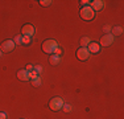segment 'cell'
Returning <instances> with one entry per match:
<instances>
[{"label": "cell", "mask_w": 124, "mask_h": 119, "mask_svg": "<svg viewBox=\"0 0 124 119\" xmlns=\"http://www.w3.org/2000/svg\"><path fill=\"white\" fill-rule=\"evenodd\" d=\"M42 50L45 53H48V54H53L54 53V50L58 48V44H57V41L55 40H46V41H44L42 42Z\"/></svg>", "instance_id": "6da1fadb"}, {"label": "cell", "mask_w": 124, "mask_h": 119, "mask_svg": "<svg viewBox=\"0 0 124 119\" xmlns=\"http://www.w3.org/2000/svg\"><path fill=\"white\" fill-rule=\"evenodd\" d=\"M63 105H65L63 99H62L61 97H54V98H52L50 102H49V107L53 111H60L62 107H63Z\"/></svg>", "instance_id": "7a4b0ae2"}, {"label": "cell", "mask_w": 124, "mask_h": 119, "mask_svg": "<svg viewBox=\"0 0 124 119\" xmlns=\"http://www.w3.org/2000/svg\"><path fill=\"white\" fill-rule=\"evenodd\" d=\"M79 15H81V17L83 20H86V21H90V20H93L94 17H95V12H94L93 9H91L90 7H83L81 9V12H79Z\"/></svg>", "instance_id": "3957f363"}, {"label": "cell", "mask_w": 124, "mask_h": 119, "mask_svg": "<svg viewBox=\"0 0 124 119\" xmlns=\"http://www.w3.org/2000/svg\"><path fill=\"white\" fill-rule=\"evenodd\" d=\"M77 58L81 60V61H87L90 58V52H88L87 48L81 46L78 50H77Z\"/></svg>", "instance_id": "277c9868"}, {"label": "cell", "mask_w": 124, "mask_h": 119, "mask_svg": "<svg viewBox=\"0 0 124 119\" xmlns=\"http://www.w3.org/2000/svg\"><path fill=\"white\" fill-rule=\"evenodd\" d=\"M36 33V29L32 24H25L24 26L21 28V34L26 36V37H33V34Z\"/></svg>", "instance_id": "5b68a950"}, {"label": "cell", "mask_w": 124, "mask_h": 119, "mask_svg": "<svg viewBox=\"0 0 124 119\" xmlns=\"http://www.w3.org/2000/svg\"><path fill=\"white\" fill-rule=\"evenodd\" d=\"M15 46H16V44H15L13 40H5L4 42L0 45V49H1L3 52H12L15 49Z\"/></svg>", "instance_id": "8992f818"}, {"label": "cell", "mask_w": 124, "mask_h": 119, "mask_svg": "<svg viewBox=\"0 0 124 119\" xmlns=\"http://www.w3.org/2000/svg\"><path fill=\"white\" fill-rule=\"evenodd\" d=\"M114 40H115V37H114V36H112L111 33H107V34H104L102 38H100L99 45H103V46H110V45H112Z\"/></svg>", "instance_id": "52a82bcc"}, {"label": "cell", "mask_w": 124, "mask_h": 119, "mask_svg": "<svg viewBox=\"0 0 124 119\" xmlns=\"http://www.w3.org/2000/svg\"><path fill=\"white\" fill-rule=\"evenodd\" d=\"M90 4H91L90 8L94 12L103 9V7H104V1H103V0H94V1H90Z\"/></svg>", "instance_id": "ba28073f"}, {"label": "cell", "mask_w": 124, "mask_h": 119, "mask_svg": "<svg viewBox=\"0 0 124 119\" xmlns=\"http://www.w3.org/2000/svg\"><path fill=\"white\" fill-rule=\"evenodd\" d=\"M17 78L21 79V81H29V79H31V73L26 71L25 69L19 70V71H17Z\"/></svg>", "instance_id": "9c48e42d"}, {"label": "cell", "mask_w": 124, "mask_h": 119, "mask_svg": "<svg viewBox=\"0 0 124 119\" xmlns=\"http://www.w3.org/2000/svg\"><path fill=\"white\" fill-rule=\"evenodd\" d=\"M87 49H88V52H90V54L91 53H98L100 50V45L98 42H90L87 45Z\"/></svg>", "instance_id": "30bf717a"}, {"label": "cell", "mask_w": 124, "mask_h": 119, "mask_svg": "<svg viewBox=\"0 0 124 119\" xmlns=\"http://www.w3.org/2000/svg\"><path fill=\"white\" fill-rule=\"evenodd\" d=\"M49 62L54 66V65H58L61 62V57L60 56H55V54H53V56H50V58H49Z\"/></svg>", "instance_id": "8fae6325"}, {"label": "cell", "mask_w": 124, "mask_h": 119, "mask_svg": "<svg viewBox=\"0 0 124 119\" xmlns=\"http://www.w3.org/2000/svg\"><path fill=\"white\" fill-rule=\"evenodd\" d=\"M112 36H122L123 34V26H120V25H117V26H115L114 29H112Z\"/></svg>", "instance_id": "7c38bea8"}, {"label": "cell", "mask_w": 124, "mask_h": 119, "mask_svg": "<svg viewBox=\"0 0 124 119\" xmlns=\"http://www.w3.org/2000/svg\"><path fill=\"white\" fill-rule=\"evenodd\" d=\"M90 42H91V40H90L88 37H83V38L81 40V45L83 46V48H87V45H88Z\"/></svg>", "instance_id": "4fadbf2b"}, {"label": "cell", "mask_w": 124, "mask_h": 119, "mask_svg": "<svg viewBox=\"0 0 124 119\" xmlns=\"http://www.w3.org/2000/svg\"><path fill=\"white\" fill-rule=\"evenodd\" d=\"M52 0H41V1H40V4L41 5H42V7H49V5L50 4H52Z\"/></svg>", "instance_id": "5bb4252c"}, {"label": "cell", "mask_w": 124, "mask_h": 119, "mask_svg": "<svg viewBox=\"0 0 124 119\" xmlns=\"http://www.w3.org/2000/svg\"><path fill=\"white\" fill-rule=\"evenodd\" d=\"M15 44H16V45H21L23 44V36H17V37H15Z\"/></svg>", "instance_id": "9a60e30c"}, {"label": "cell", "mask_w": 124, "mask_h": 119, "mask_svg": "<svg viewBox=\"0 0 124 119\" xmlns=\"http://www.w3.org/2000/svg\"><path fill=\"white\" fill-rule=\"evenodd\" d=\"M63 111L65 112H71L73 111V106L71 105H63Z\"/></svg>", "instance_id": "2e32d148"}, {"label": "cell", "mask_w": 124, "mask_h": 119, "mask_svg": "<svg viewBox=\"0 0 124 119\" xmlns=\"http://www.w3.org/2000/svg\"><path fill=\"white\" fill-rule=\"evenodd\" d=\"M29 73H31V79H32V81H33V79H36L37 77H40V74H38L37 71H34V70L29 71Z\"/></svg>", "instance_id": "e0dca14e"}, {"label": "cell", "mask_w": 124, "mask_h": 119, "mask_svg": "<svg viewBox=\"0 0 124 119\" xmlns=\"http://www.w3.org/2000/svg\"><path fill=\"white\" fill-rule=\"evenodd\" d=\"M31 41H32V37H26V36H23V44L28 45V44H31Z\"/></svg>", "instance_id": "ac0fdd59"}, {"label": "cell", "mask_w": 124, "mask_h": 119, "mask_svg": "<svg viewBox=\"0 0 124 119\" xmlns=\"http://www.w3.org/2000/svg\"><path fill=\"white\" fill-rule=\"evenodd\" d=\"M41 82H42V81H41V77H37L36 79H33V81H32V83H33L34 86H40Z\"/></svg>", "instance_id": "d6986e66"}, {"label": "cell", "mask_w": 124, "mask_h": 119, "mask_svg": "<svg viewBox=\"0 0 124 119\" xmlns=\"http://www.w3.org/2000/svg\"><path fill=\"white\" fill-rule=\"evenodd\" d=\"M34 71H37L38 74L41 73V71H42V66H40V65H36V66H34V69H33Z\"/></svg>", "instance_id": "ffe728a7"}, {"label": "cell", "mask_w": 124, "mask_h": 119, "mask_svg": "<svg viewBox=\"0 0 124 119\" xmlns=\"http://www.w3.org/2000/svg\"><path fill=\"white\" fill-rule=\"evenodd\" d=\"M33 69H34V65H32V64L26 65V68H25V70H26V71H32Z\"/></svg>", "instance_id": "44dd1931"}, {"label": "cell", "mask_w": 124, "mask_h": 119, "mask_svg": "<svg viewBox=\"0 0 124 119\" xmlns=\"http://www.w3.org/2000/svg\"><path fill=\"white\" fill-rule=\"evenodd\" d=\"M53 54H55V56H61V54H62V50L60 49V48H57V49L54 50V53H53Z\"/></svg>", "instance_id": "7402d4cb"}, {"label": "cell", "mask_w": 124, "mask_h": 119, "mask_svg": "<svg viewBox=\"0 0 124 119\" xmlns=\"http://www.w3.org/2000/svg\"><path fill=\"white\" fill-rule=\"evenodd\" d=\"M103 31H104V33H106V34H107V33H110V31H111V26L106 25L104 28H103Z\"/></svg>", "instance_id": "603a6c76"}, {"label": "cell", "mask_w": 124, "mask_h": 119, "mask_svg": "<svg viewBox=\"0 0 124 119\" xmlns=\"http://www.w3.org/2000/svg\"><path fill=\"white\" fill-rule=\"evenodd\" d=\"M81 4L83 5V7H87V5L90 4V1H88V0H82V1H81Z\"/></svg>", "instance_id": "cb8c5ba5"}, {"label": "cell", "mask_w": 124, "mask_h": 119, "mask_svg": "<svg viewBox=\"0 0 124 119\" xmlns=\"http://www.w3.org/2000/svg\"><path fill=\"white\" fill-rule=\"evenodd\" d=\"M0 119H7V114L5 112H0Z\"/></svg>", "instance_id": "d4e9b609"}, {"label": "cell", "mask_w": 124, "mask_h": 119, "mask_svg": "<svg viewBox=\"0 0 124 119\" xmlns=\"http://www.w3.org/2000/svg\"><path fill=\"white\" fill-rule=\"evenodd\" d=\"M1 57H3V50L0 49V58H1Z\"/></svg>", "instance_id": "484cf974"}]
</instances>
